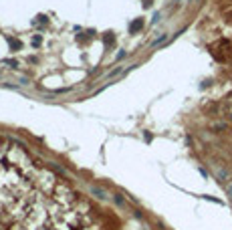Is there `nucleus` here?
Returning a JSON list of instances; mask_svg holds the SVG:
<instances>
[{
	"mask_svg": "<svg viewBox=\"0 0 232 230\" xmlns=\"http://www.w3.org/2000/svg\"><path fill=\"white\" fill-rule=\"evenodd\" d=\"M79 192L22 148L0 137V230H67Z\"/></svg>",
	"mask_w": 232,
	"mask_h": 230,
	"instance_id": "1",
	"label": "nucleus"
},
{
	"mask_svg": "<svg viewBox=\"0 0 232 230\" xmlns=\"http://www.w3.org/2000/svg\"><path fill=\"white\" fill-rule=\"evenodd\" d=\"M141 26H143V22H141V18H137V20H135V22L131 24V26H129V33H137V30H139Z\"/></svg>",
	"mask_w": 232,
	"mask_h": 230,
	"instance_id": "2",
	"label": "nucleus"
},
{
	"mask_svg": "<svg viewBox=\"0 0 232 230\" xmlns=\"http://www.w3.org/2000/svg\"><path fill=\"white\" fill-rule=\"evenodd\" d=\"M226 190H228V196H230V200H232V182L228 184V188H226Z\"/></svg>",
	"mask_w": 232,
	"mask_h": 230,
	"instance_id": "3",
	"label": "nucleus"
}]
</instances>
